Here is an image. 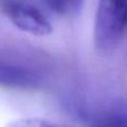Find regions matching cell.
<instances>
[{"label": "cell", "instance_id": "6da1fadb", "mask_svg": "<svg viewBox=\"0 0 127 127\" xmlns=\"http://www.w3.org/2000/svg\"><path fill=\"white\" fill-rule=\"evenodd\" d=\"M127 26V0H99L95 21V42L107 51L121 40Z\"/></svg>", "mask_w": 127, "mask_h": 127}, {"label": "cell", "instance_id": "7a4b0ae2", "mask_svg": "<svg viewBox=\"0 0 127 127\" xmlns=\"http://www.w3.org/2000/svg\"><path fill=\"white\" fill-rule=\"evenodd\" d=\"M4 11L17 28L35 36H46L53 31V26L38 8L27 2L8 1Z\"/></svg>", "mask_w": 127, "mask_h": 127}, {"label": "cell", "instance_id": "3957f363", "mask_svg": "<svg viewBox=\"0 0 127 127\" xmlns=\"http://www.w3.org/2000/svg\"><path fill=\"white\" fill-rule=\"evenodd\" d=\"M38 83L39 77L30 68L0 59V85L16 88H31Z\"/></svg>", "mask_w": 127, "mask_h": 127}, {"label": "cell", "instance_id": "277c9868", "mask_svg": "<svg viewBox=\"0 0 127 127\" xmlns=\"http://www.w3.org/2000/svg\"><path fill=\"white\" fill-rule=\"evenodd\" d=\"M92 127H127V107L114 106L97 114Z\"/></svg>", "mask_w": 127, "mask_h": 127}, {"label": "cell", "instance_id": "5b68a950", "mask_svg": "<svg viewBox=\"0 0 127 127\" xmlns=\"http://www.w3.org/2000/svg\"><path fill=\"white\" fill-rule=\"evenodd\" d=\"M46 2L58 15L72 16L80 10L84 0H46Z\"/></svg>", "mask_w": 127, "mask_h": 127}, {"label": "cell", "instance_id": "8992f818", "mask_svg": "<svg viewBox=\"0 0 127 127\" xmlns=\"http://www.w3.org/2000/svg\"><path fill=\"white\" fill-rule=\"evenodd\" d=\"M4 127H65L41 118H22L12 121Z\"/></svg>", "mask_w": 127, "mask_h": 127}]
</instances>
